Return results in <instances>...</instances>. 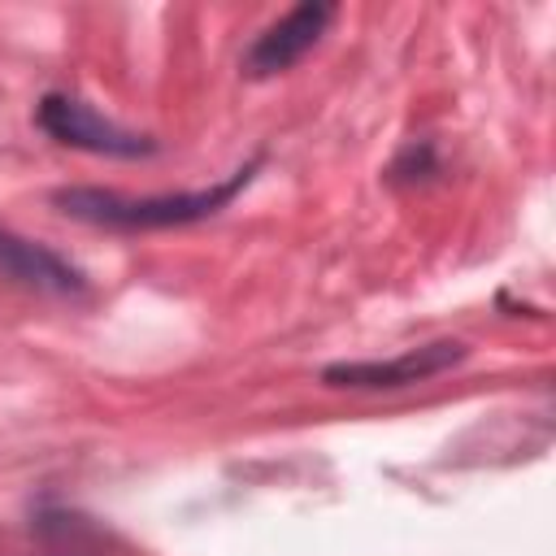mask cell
<instances>
[{
    "instance_id": "6da1fadb",
    "label": "cell",
    "mask_w": 556,
    "mask_h": 556,
    "mask_svg": "<svg viewBox=\"0 0 556 556\" xmlns=\"http://www.w3.org/2000/svg\"><path fill=\"white\" fill-rule=\"evenodd\" d=\"M256 165L235 169L226 182H213L204 191H165V195H122L104 187H65L52 195V204L87 226H109V230H161V226H187L222 213L248 182Z\"/></svg>"
},
{
    "instance_id": "7a4b0ae2",
    "label": "cell",
    "mask_w": 556,
    "mask_h": 556,
    "mask_svg": "<svg viewBox=\"0 0 556 556\" xmlns=\"http://www.w3.org/2000/svg\"><path fill=\"white\" fill-rule=\"evenodd\" d=\"M39 126L65 143V148H83V152H96V156H148L156 143L148 135H135L126 126H117L113 117L96 113L87 100L78 96H43L39 100Z\"/></svg>"
},
{
    "instance_id": "3957f363",
    "label": "cell",
    "mask_w": 556,
    "mask_h": 556,
    "mask_svg": "<svg viewBox=\"0 0 556 556\" xmlns=\"http://www.w3.org/2000/svg\"><path fill=\"white\" fill-rule=\"evenodd\" d=\"M330 17H334L330 4H295L291 13H282L278 22H269V26L256 35V43H252L248 56H243V70H248L252 78H269V74L291 70V65L326 35Z\"/></svg>"
},
{
    "instance_id": "277c9868",
    "label": "cell",
    "mask_w": 556,
    "mask_h": 556,
    "mask_svg": "<svg viewBox=\"0 0 556 556\" xmlns=\"http://www.w3.org/2000/svg\"><path fill=\"white\" fill-rule=\"evenodd\" d=\"M465 356V343L456 339H439L426 348H413L395 361H352V365H330L321 378L330 387H408V382H426L443 369H452Z\"/></svg>"
},
{
    "instance_id": "5b68a950",
    "label": "cell",
    "mask_w": 556,
    "mask_h": 556,
    "mask_svg": "<svg viewBox=\"0 0 556 556\" xmlns=\"http://www.w3.org/2000/svg\"><path fill=\"white\" fill-rule=\"evenodd\" d=\"M0 269L39 291H78L83 287L74 265H65L56 252H48L30 239H17L13 230H0Z\"/></svg>"
}]
</instances>
